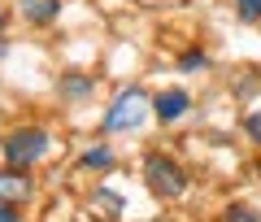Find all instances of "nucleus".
<instances>
[{
	"instance_id": "1",
	"label": "nucleus",
	"mask_w": 261,
	"mask_h": 222,
	"mask_svg": "<svg viewBox=\"0 0 261 222\" xmlns=\"http://www.w3.org/2000/svg\"><path fill=\"white\" fill-rule=\"evenodd\" d=\"M144 113H148V92L144 87H122L118 96H113L109 113H105V131H135L144 122Z\"/></svg>"
},
{
	"instance_id": "2",
	"label": "nucleus",
	"mask_w": 261,
	"mask_h": 222,
	"mask_svg": "<svg viewBox=\"0 0 261 222\" xmlns=\"http://www.w3.org/2000/svg\"><path fill=\"white\" fill-rule=\"evenodd\" d=\"M144 183H148V192L161 196V201H178V196L187 192V175L170 157H161V153H152V157L144 161Z\"/></svg>"
},
{
	"instance_id": "3",
	"label": "nucleus",
	"mask_w": 261,
	"mask_h": 222,
	"mask_svg": "<svg viewBox=\"0 0 261 222\" xmlns=\"http://www.w3.org/2000/svg\"><path fill=\"white\" fill-rule=\"evenodd\" d=\"M44 153H48V131L44 127H22L18 135L5 139V161H9V170H27Z\"/></svg>"
},
{
	"instance_id": "4",
	"label": "nucleus",
	"mask_w": 261,
	"mask_h": 222,
	"mask_svg": "<svg viewBox=\"0 0 261 222\" xmlns=\"http://www.w3.org/2000/svg\"><path fill=\"white\" fill-rule=\"evenodd\" d=\"M31 201V179L22 170H0V205Z\"/></svg>"
},
{
	"instance_id": "5",
	"label": "nucleus",
	"mask_w": 261,
	"mask_h": 222,
	"mask_svg": "<svg viewBox=\"0 0 261 222\" xmlns=\"http://www.w3.org/2000/svg\"><path fill=\"white\" fill-rule=\"evenodd\" d=\"M187 105H192V101H187V92L170 87V92H161L157 101H152V109H157L161 122H174V118H183V113H187Z\"/></svg>"
},
{
	"instance_id": "6",
	"label": "nucleus",
	"mask_w": 261,
	"mask_h": 222,
	"mask_svg": "<svg viewBox=\"0 0 261 222\" xmlns=\"http://www.w3.org/2000/svg\"><path fill=\"white\" fill-rule=\"evenodd\" d=\"M22 13H27V22H35V27H48V22L61 13V0H22Z\"/></svg>"
},
{
	"instance_id": "7",
	"label": "nucleus",
	"mask_w": 261,
	"mask_h": 222,
	"mask_svg": "<svg viewBox=\"0 0 261 222\" xmlns=\"http://www.w3.org/2000/svg\"><path fill=\"white\" fill-rule=\"evenodd\" d=\"M83 166H87V170H109V166H113V148H109V144H92V148L83 153Z\"/></svg>"
},
{
	"instance_id": "8",
	"label": "nucleus",
	"mask_w": 261,
	"mask_h": 222,
	"mask_svg": "<svg viewBox=\"0 0 261 222\" xmlns=\"http://www.w3.org/2000/svg\"><path fill=\"white\" fill-rule=\"evenodd\" d=\"M61 92L70 96V101H83V96L92 92V79H83V74H70V79H61Z\"/></svg>"
},
{
	"instance_id": "9",
	"label": "nucleus",
	"mask_w": 261,
	"mask_h": 222,
	"mask_svg": "<svg viewBox=\"0 0 261 222\" xmlns=\"http://www.w3.org/2000/svg\"><path fill=\"white\" fill-rule=\"evenodd\" d=\"M240 22H261V0H235Z\"/></svg>"
},
{
	"instance_id": "10",
	"label": "nucleus",
	"mask_w": 261,
	"mask_h": 222,
	"mask_svg": "<svg viewBox=\"0 0 261 222\" xmlns=\"http://www.w3.org/2000/svg\"><path fill=\"white\" fill-rule=\"evenodd\" d=\"M205 65H209V57L200 53V48H192V53L178 57V70H205Z\"/></svg>"
},
{
	"instance_id": "11",
	"label": "nucleus",
	"mask_w": 261,
	"mask_h": 222,
	"mask_svg": "<svg viewBox=\"0 0 261 222\" xmlns=\"http://www.w3.org/2000/svg\"><path fill=\"white\" fill-rule=\"evenodd\" d=\"M96 201H100V205H105V209H109V213H118V209H122L118 192H109V187H100V192H96Z\"/></svg>"
},
{
	"instance_id": "12",
	"label": "nucleus",
	"mask_w": 261,
	"mask_h": 222,
	"mask_svg": "<svg viewBox=\"0 0 261 222\" xmlns=\"http://www.w3.org/2000/svg\"><path fill=\"white\" fill-rule=\"evenodd\" d=\"M244 131H248V135L261 144V113H248V118H244Z\"/></svg>"
},
{
	"instance_id": "13",
	"label": "nucleus",
	"mask_w": 261,
	"mask_h": 222,
	"mask_svg": "<svg viewBox=\"0 0 261 222\" xmlns=\"http://www.w3.org/2000/svg\"><path fill=\"white\" fill-rule=\"evenodd\" d=\"M0 222H22V218H18V209H13V205H0Z\"/></svg>"
},
{
	"instance_id": "14",
	"label": "nucleus",
	"mask_w": 261,
	"mask_h": 222,
	"mask_svg": "<svg viewBox=\"0 0 261 222\" xmlns=\"http://www.w3.org/2000/svg\"><path fill=\"white\" fill-rule=\"evenodd\" d=\"M5 18H9V13H5V9H0V31H5Z\"/></svg>"
},
{
	"instance_id": "15",
	"label": "nucleus",
	"mask_w": 261,
	"mask_h": 222,
	"mask_svg": "<svg viewBox=\"0 0 261 222\" xmlns=\"http://www.w3.org/2000/svg\"><path fill=\"white\" fill-rule=\"evenodd\" d=\"M0 57H5V39H0Z\"/></svg>"
}]
</instances>
